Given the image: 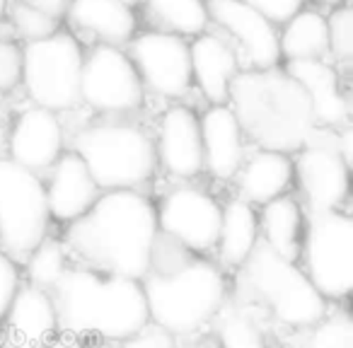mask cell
<instances>
[{"mask_svg":"<svg viewBox=\"0 0 353 348\" xmlns=\"http://www.w3.org/2000/svg\"><path fill=\"white\" fill-rule=\"evenodd\" d=\"M157 237L155 206L133 189L104 192L63 237L70 264L141 280Z\"/></svg>","mask_w":353,"mask_h":348,"instance_id":"cell-1","label":"cell"},{"mask_svg":"<svg viewBox=\"0 0 353 348\" xmlns=\"http://www.w3.org/2000/svg\"><path fill=\"white\" fill-rule=\"evenodd\" d=\"M141 285L148 319L176 338L206 329L230 295L225 276L213 261L201 259L162 232L155 237L150 269Z\"/></svg>","mask_w":353,"mask_h":348,"instance_id":"cell-2","label":"cell"},{"mask_svg":"<svg viewBox=\"0 0 353 348\" xmlns=\"http://www.w3.org/2000/svg\"><path fill=\"white\" fill-rule=\"evenodd\" d=\"M59 334L80 341L119 343L145 327L148 305L141 280L70 264L49 290Z\"/></svg>","mask_w":353,"mask_h":348,"instance_id":"cell-3","label":"cell"},{"mask_svg":"<svg viewBox=\"0 0 353 348\" xmlns=\"http://www.w3.org/2000/svg\"><path fill=\"white\" fill-rule=\"evenodd\" d=\"M228 107L245 138L264 150L298 152L317 126L307 94L285 70H242L230 85Z\"/></svg>","mask_w":353,"mask_h":348,"instance_id":"cell-4","label":"cell"},{"mask_svg":"<svg viewBox=\"0 0 353 348\" xmlns=\"http://www.w3.org/2000/svg\"><path fill=\"white\" fill-rule=\"evenodd\" d=\"M228 298L245 305L261 324L271 322L290 334L312 327L329 312V303L314 290L305 271L295 261L274 254L261 240L237 269L235 290Z\"/></svg>","mask_w":353,"mask_h":348,"instance_id":"cell-5","label":"cell"},{"mask_svg":"<svg viewBox=\"0 0 353 348\" xmlns=\"http://www.w3.org/2000/svg\"><path fill=\"white\" fill-rule=\"evenodd\" d=\"M70 150L92 174L99 192L138 189L155 174V143L143 128L123 121H99L70 133Z\"/></svg>","mask_w":353,"mask_h":348,"instance_id":"cell-6","label":"cell"},{"mask_svg":"<svg viewBox=\"0 0 353 348\" xmlns=\"http://www.w3.org/2000/svg\"><path fill=\"white\" fill-rule=\"evenodd\" d=\"M83 59V44L65 30L22 46V85L32 104L56 114L80 104Z\"/></svg>","mask_w":353,"mask_h":348,"instance_id":"cell-7","label":"cell"},{"mask_svg":"<svg viewBox=\"0 0 353 348\" xmlns=\"http://www.w3.org/2000/svg\"><path fill=\"white\" fill-rule=\"evenodd\" d=\"M46 189L39 174L0 157V247L12 261L27 256L49 232Z\"/></svg>","mask_w":353,"mask_h":348,"instance_id":"cell-8","label":"cell"},{"mask_svg":"<svg viewBox=\"0 0 353 348\" xmlns=\"http://www.w3.org/2000/svg\"><path fill=\"white\" fill-rule=\"evenodd\" d=\"M300 259L305 276L327 303H341L353 290V221L348 213H312L305 223Z\"/></svg>","mask_w":353,"mask_h":348,"instance_id":"cell-9","label":"cell"},{"mask_svg":"<svg viewBox=\"0 0 353 348\" xmlns=\"http://www.w3.org/2000/svg\"><path fill=\"white\" fill-rule=\"evenodd\" d=\"M293 182H298L310 216L341 211L351 194V165L339 152L334 128H312L305 145L295 152Z\"/></svg>","mask_w":353,"mask_h":348,"instance_id":"cell-10","label":"cell"},{"mask_svg":"<svg viewBox=\"0 0 353 348\" xmlns=\"http://www.w3.org/2000/svg\"><path fill=\"white\" fill-rule=\"evenodd\" d=\"M145 99V88L123 49L97 44L83 59L80 102L94 114L121 116L131 114Z\"/></svg>","mask_w":353,"mask_h":348,"instance_id":"cell-11","label":"cell"},{"mask_svg":"<svg viewBox=\"0 0 353 348\" xmlns=\"http://www.w3.org/2000/svg\"><path fill=\"white\" fill-rule=\"evenodd\" d=\"M128 59L143 88L157 97L179 99L192 90V59L187 39L170 32L150 30L128 41Z\"/></svg>","mask_w":353,"mask_h":348,"instance_id":"cell-12","label":"cell"},{"mask_svg":"<svg viewBox=\"0 0 353 348\" xmlns=\"http://www.w3.org/2000/svg\"><path fill=\"white\" fill-rule=\"evenodd\" d=\"M208 17L232 41L242 70L279 68V30L247 0H206Z\"/></svg>","mask_w":353,"mask_h":348,"instance_id":"cell-13","label":"cell"},{"mask_svg":"<svg viewBox=\"0 0 353 348\" xmlns=\"http://www.w3.org/2000/svg\"><path fill=\"white\" fill-rule=\"evenodd\" d=\"M223 206L208 192L176 187L155 208L157 232L172 237L194 254L211 252L218 242Z\"/></svg>","mask_w":353,"mask_h":348,"instance_id":"cell-14","label":"cell"},{"mask_svg":"<svg viewBox=\"0 0 353 348\" xmlns=\"http://www.w3.org/2000/svg\"><path fill=\"white\" fill-rule=\"evenodd\" d=\"M65 143V126L56 112L44 107H27L17 114L10 133H8V160L25 170L41 174L54 167V162L63 155Z\"/></svg>","mask_w":353,"mask_h":348,"instance_id":"cell-15","label":"cell"},{"mask_svg":"<svg viewBox=\"0 0 353 348\" xmlns=\"http://www.w3.org/2000/svg\"><path fill=\"white\" fill-rule=\"evenodd\" d=\"M155 157L165 172L176 179H194L203 174V147L199 116L189 107H170L157 123Z\"/></svg>","mask_w":353,"mask_h":348,"instance_id":"cell-16","label":"cell"},{"mask_svg":"<svg viewBox=\"0 0 353 348\" xmlns=\"http://www.w3.org/2000/svg\"><path fill=\"white\" fill-rule=\"evenodd\" d=\"M56 334L59 322L49 293L32 283H20L0 322V348H44Z\"/></svg>","mask_w":353,"mask_h":348,"instance_id":"cell-17","label":"cell"},{"mask_svg":"<svg viewBox=\"0 0 353 348\" xmlns=\"http://www.w3.org/2000/svg\"><path fill=\"white\" fill-rule=\"evenodd\" d=\"M192 85H196L211 107L228 104L230 85L242 73L237 49L223 32H203L189 44Z\"/></svg>","mask_w":353,"mask_h":348,"instance_id":"cell-18","label":"cell"},{"mask_svg":"<svg viewBox=\"0 0 353 348\" xmlns=\"http://www.w3.org/2000/svg\"><path fill=\"white\" fill-rule=\"evenodd\" d=\"M44 189L51 221L68 225L85 216L102 194L85 162L73 150H63V155L54 162L49 170V184Z\"/></svg>","mask_w":353,"mask_h":348,"instance_id":"cell-19","label":"cell"},{"mask_svg":"<svg viewBox=\"0 0 353 348\" xmlns=\"http://www.w3.org/2000/svg\"><path fill=\"white\" fill-rule=\"evenodd\" d=\"M199 126H201L203 172L221 182L232 179L247 157L245 133L237 116L228 104H216L199 116Z\"/></svg>","mask_w":353,"mask_h":348,"instance_id":"cell-20","label":"cell"},{"mask_svg":"<svg viewBox=\"0 0 353 348\" xmlns=\"http://www.w3.org/2000/svg\"><path fill=\"white\" fill-rule=\"evenodd\" d=\"M285 73L303 88L312 109L314 123L322 128L351 126V104L339 88V75L327 61H293L285 63Z\"/></svg>","mask_w":353,"mask_h":348,"instance_id":"cell-21","label":"cell"},{"mask_svg":"<svg viewBox=\"0 0 353 348\" xmlns=\"http://www.w3.org/2000/svg\"><path fill=\"white\" fill-rule=\"evenodd\" d=\"M65 20L73 30L90 34L102 46L123 49L136 37V12L121 0H70Z\"/></svg>","mask_w":353,"mask_h":348,"instance_id":"cell-22","label":"cell"},{"mask_svg":"<svg viewBox=\"0 0 353 348\" xmlns=\"http://www.w3.org/2000/svg\"><path fill=\"white\" fill-rule=\"evenodd\" d=\"M240 198L250 206H264L283 196L293 184V157L288 152L264 150L259 147L245 157L235 177Z\"/></svg>","mask_w":353,"mask_h":348,"instance_id":"cell-23","label":"cell"},{"mask_svg":"<svg viewBox=\"0 0 353 348\" xmlns=\"http://www.w3.org/2000/svg\"><path fill=\"white\" fill-rule=\"evenodd\" d=\"M256 218H259V240L281 259L298 264L305 240V223H307L303 203L283 194V196L264 203Z\"/></svg>","mask_w":353,"mask_h":348,"instance_id":"cell-24","label":"cell"},{"mask_svg":"<svg viewBox=\"0 0 353 348\" xmlns=\"http://www.w3.org/2000/svg\"><path fill=\"white\" fill-rule=\"evenodd\" d=\"M256 245H259V218L254 213V206H250L242 198L228 201L223 206L218 242L213 247L218 249L221 264L237 271Z\"/></svg>","mask_w":353,"mask_h":348,"instance_id":"cell-25","label":"cell"},{"mask_svg":"<svg viewBox=\"0 0 353 348\" xmlns=\"http://www.w3.org/2000/svg\"><path fill=\"white\" fill-rule=\"evenodd\" d=\"M281 61H324L329 54L327 17L317 10H300L279 32Z\"/></svg>","mask_w":353,"mask_h":348,"instance_id":"cell-26","label":"cell"},{"mask_svg":"<svg viewBox=\"0 0 353 348\" xmlns=\"http://www.w3.org/2000/svg\"><path fill=\"white\" fill-rule=\"evenodd\" d=\"M208 327H213L218 348H266L269 341L264 324L256 319V314L232 298L225 300Z\"/></svg>","mask_w":353,"mask_h":348,"instance_id":"cell-27","label":"cell"},{"mask_svg":"<svg viewBox=\"0 0 353 348\" xmlns=\"http://www.w3.org/2000/svg\"><path fill=\"white\" fill-rule=\"evenodd\" d=\"M150 17L162 27L160 32H170L176 37H194L208 32L206 0H145Z\"/></svg>","mask_w":353,"mask_h":348,"instance_id":"cell-28","label":"cell"},{"mask_svg":"<svg viewBox=\"0 0 353 348\" xmlns=\"http://www.w3.org/2000/svg\"><path fill=\"white\" fill-rule=\"evenodd\" d=\"M283 348H353V319L348 309H329L317 324L293 331Z\"/></svg>","mask_w":353,"mask_h":348,"instance_id":"cell-29","label":"cell"},{"mask_svg":"<svg viewBox=\"0 0 353 348\" xmlns=\"http://www.w3.org/2000/svg\"><path fill=\"white\" fill-rule=\"evenodd\" d=\"M27 283L49 293L56 285V280L63 276V271L70 266V259L65 254L63 242L44 240L30 256H27Z\"/></svg>","mask_w":353,"mask_h":348,"instance_id":"cell-30","label":"cell"},{"mask_svg":"<svg viewBox=\"0 0 353 348\" xmlns=\"http://www.w3.org/2000/svg\"><path fill=\"white\" fill-rule=\"evenodd\" d=\"M8 25L12 27L15 39H25V44L46 39V37L56 34L61 30V20L27 6V3H20V0H15L8 8Z\"/></svg>","mask_w":353,"mask_h":348,"instance_id":"cell-31","label":"cell"},{"mask_svg":"<svg viewBox=\"0 0 353 348\" xmlns=\"http://www.w3.org/2000/svg\"><path fill=\"white\" fill-rule=\"evenodd\" d=\"M329 54L341 63H348L353 56V10L348 3L332 8L327 17Z\"/></svg>","mask_w":353,"mask_h":348,"instance_id":"cell-32","label":"cell"},{"mask_svg":"<svg viewBox=\"0 0 353 348\" xmlns=\"http://www.w3.org/2000/svg\"><path fill=\"white\" fill-rule=\"evenodd\" d=\"M22 85V46L15 39H0V94Z\"/></svg>","mask_w":353,"mask_h":348,"instance_id":"cell-33","label":"cell"},{"mask_svg":"<svg viewBox=\"0 0 353 348\" xmlns=\"http://www.w3.org/2000/svg\"><path fill=\"white\" fill-rule=\"evenodd\" d=\"M117 348H179V338L172 336L167 329L148 322L136 334L126 336L123 341L117 343Z\"/></svg>","mask_w":353,"mask_h":348,"instance_id":"cell-34","label":"cell"},{"mask_svg":"<svg viewBox=\"0 0 353 348\" xmlns=\"http://www.w3.org/2000/svg\"><path fill=\"white\" fill-rule=\"evenodd\" d=\"M20 283H22V278H20L17 264L8 254L0 252V322L6 317V312H8V307H10Z\"/></svg>","mask_w":353,"mask_h":348,"instance_id":"cell-35","label":"cell"},{"mask_svg":"<svg viewBox=\"0 0 353 348\" xmlns=\"http://www.w3.org/2000/svg\"><path fill=\"white\" fill-rule=\"evenodd\" d=\"M252 8L261 12L264 17H269L274 25H283L288 22L295 12L303 10L305 0H247Z\"/></svg>","mask_w":353,"mask_h":348,"instance_id":"cell-36","label":"cell"},{"mask_svg":"<svg viewBox=\"0 0 353 348\" xmlns=\"http://www.w3.org/2000/svg\"><path fill=\"white\" fill-rule=\"evenodd\" d=\"M20 3H27V6L37 8V10L46 12V15H51V17H56V20H61L70 6V0H20Z\"/></svg>","mask_w":353,"mask_h":348,"instance_id":"cell-37","label":"cell"},{"mask_svg":"<svg viewBox=\"0 0 353 348\" xmlns=\"http://www.w3.org/2000/svg\"><path fill=\"white\" fill-rule=\"evenodd\" d=\"M44 348H83V341L75 336H68V334H56Z\"/></svg>","mask_w":353,"mask_h":348,"instance_id":"cell-38","label":"cell"},{"mask_svg":"<svg viewBox=\"0 0 353 348\" xmlns=\"http://www.w3.org/2000/svg\"><path fill=\"white\" fill-rule=\"evenodd\" d=\"M83 348H117V343H112V341H99V338H92V341H83Z\"/></svg>","mask_w":353,"mask_h":348,"instance_id":"cell-39","label":"cell"},{"mask_svg":"<svg viewBox=\"0 0 353 348\" xmlns=\"http://www.w3.org/2000/svg\"><path fill=\"white\" fill-rule=\"evenodd\" d=\"M8 8H10V0H0V25L6 22V17H8Z\"/></svg>","mask_w":353,"mask_h":348,"instance_id":"cell-40","label":"cell"},{"mask_svg":"<svg viewBox=\"0 0 353 348\" xmlns=\"http://www.w3.org/2000/svg\"><path fill=\"white\" fill-rule=\"evenodd\" d=\"M319 3L329 8H339V6H343V3H348V0H319Z\"/></svg>","mask_w":353,"mask_h":348,"instance_id":"cell-41","label":"cell"},{"mask_svg":"<svg viewBox=\"0 0 353 348\" xmlns=\"http://www.w3.org/2000/svg\"><path fill=\"white\" fill-rule=\"evenodd\" d=\"M123 6H128L133 10V8H138V6H145V0H121Z\"/></svg>","mask_w":353,"mask_h":348,"instance_id":"cell-42","label":"cell"},{"mask_svg":"<svg viewBox=\"0 0 353 348\" xmlns=\"http://www.w3.org/2000/svg\"><path fill=\"white\" fill-rule=\"evenodd\" d=\"M266 348H283V343L274 341V338H269V341H266Z\"/></svg>","mask_w":353,"mask_h":348,"instance_id":"cell-43","label":"cell"},{"mask_svg":"<svg viewBox=\"0 0 353 348\" xmlns=\"http://www.w3.org/2000/svg\"><path fill=\"white\" fill-rule=\"evenodd\" d=\"M0 157H6V138H0Z\"/></svg>","mask_w":353,"mask_h":348,"instance_id":"cell-44","label":"cell"}]
</instances>
